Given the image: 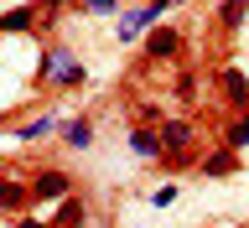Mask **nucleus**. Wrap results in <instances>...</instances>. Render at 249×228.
Wrapping results in <instances>:
<instances>
[{
    "label": "nucleus",
    "mask_w": 249,
    "mask_h": 228,
    "mask_svg": "<svg viewBox=\"0 0 249 228\" xmlns=\"http://www.w3.org/2000/svg\"><path fill=\"white\" fill-rule=\"evenodd\" d=\"M83 62L68 52V47H47V57H42V83H52V88H78L83 83Z\"/></svg>",
    "instance_id": "obj_1"
},
{
    "label": "nucleus",
    "mask_w": 249,
    "mask_h": 228,
    "mask_svg": "<svg viewBox=\"0 0 249 228\" xmlns=\"http://www.w3.org/2000/svg\"><path fill=\"white\" fill-rule=\"evenodd\" d=\"M161 145H166V166H187V151H192V124L187 120H166L161 124Z\"/></svg>",
    "instance_id": "obj_2"
},
{
    "label": "nucleus",
    "mask_w": 249,
    "mask_h": 228,
    "mask_svg": "<svg viewBox=\"0 0 249 228\" xmlns=\"http://www.w3.org/2000/svg\"><path fill=\"white\" fill-rule=\"evenodd\" d=\"M68 192H73V176H68V171H36V176H31V197L36 202L68 197Z\"/></svg>",
    "instance_id": "obj_3"
},
{
    "label": "nucleus",
    "mask_w": 249,
    "mask_h": 228,
    "mask_svg": "<svg viewBox=\"0 0 249 228\" xmlns=\"http://www.w3.org/2000/svg\"><path fill=\"white\" fill-rule=\"evenodd\" d=\"M156 21H161V11H156L151 0H145V5H140V11L120 16V42H135L140 31H145V26H156Z\"/></svg>",
    "instance_id": "obj_4"
},
{
    "label": "nucleus",
    "mask_w": 249,
    "mask_h": 228,
    "mask_svg": "<svg viewBox=\"0 0 249 228\" xmlns=\"http://www.w3.org/2000/svg\"><path fill=\"white\" fill-rule=\"evenodd\" d=\"M177 47H182V31H171V26H161V31H151V36H145V52H151L156 62L177 57Z\"/></svg>",
    "instance_id": "obj_5"
},
{
    "label": "nucleus",
    "mask_w": 249,
    "mask_h": 228,
    "mask_svg": "<svg viewBox=\"0 0 249 228\" xmlns=\"http://www.w3.org/2000/svg\"><path fill=\"white\" fill-rule=\"evenodd\" d=\"M130 151L145 156V161H161V156H166V145H161V130H145V124H140V130H130Z\"/></svg>",
    "instance_id": "obj_6"
},
{
    "label": "nucleus",
    "mask_w": 249,
    "mask_h": 228,
    "mask_svg": "<svg viewBox=\"0 0 249 228\" xmlns=\"http://www.w3.org/2000/svg\"><path fill=\"white\" fill-rule=\"evenodd\" d=\"M223 93H229V104L239 109V114H249V83H244V73H239V68H229V73H223Z\"/></svg>",
    "instance_id": "obj_7"
},
{
    "label": "nucleus",
    "mask_w": 249,
    "mask_h": 228,
    "mask_svg": "<svg viewBox=\"0 0 249 228\" xmlns=\"http://www.w3.org/2000/svg\"><path fill=\"white\" fill-rule=\"evenodd\" d=\"M62 145L89 151V145H93V120H68V124H62Z\"/></svg>",
    "instance_id": "obj_8"
},
{
    "label": "nucleus",
    "mask_w": 249,
    "mask_h": 228,
    "mask_svg": "<svg viewBox=\"0 0 249 228\" xmlns=\"http://www.w3.org/2000/svg\"><path fill=\"white\" fill-rule=\"evenodd\" d=\"M26 197H31V187H21L16 176H11L5 187H0V202H5V213H11V218H21V208H26Z\"/></svg>",
    "instance_id": "obj_9"
},
{
    "label": "nucleus",
    "mask_w": 249,
    "mask_h": 228,
    "mask_svg": "<svg viewBox=\"0 0 249 228\" xmlns=\"http://www.w3.org/2000/svg\"><path fill=\"white\" fill-rule=\"evenodd\" d=\"M52 130H57V120H52V114H36V120L16 124V140H42V135H52Z\"/></svg>",
    "instance_id": "obj_10"
},
{
    "label": "nucleus",
    "mask_w": 249,
    "mask_h": 228,
    "mask_svg": "<svg viewBox=\"0 0 249 228\" xmlns=\"http://www.w3.org/2000/svg\"><path fill=\"white\" fill-rule=\"evenodd\" d=\"M244 11H249V0H223V5H218L223 31H239V26H244Z\"/></svg>",
    "instance_id": "obj_11"
},
{
    "label": "nucleus",
    "mask_w": 249,
    "mask_h": 228,
    "mask_svg": "<svg viewBox=\"0 0 249 228\" xmlns=\"http://www.w3.org/2000/svg\"><path fill=\"white\" fill-rule=\"evenodd\" d=\"M223 140H229V151H244V145H249V114H239V120H229V130H223Z\"/></svg>",
    "instance_id": "obj_12"
},
{
    "label": "nucleus",
    "mask_w": 249,
    "mask_h": 228,
    "mask_svg": "<svg viewBox=\"0 0 249 228\" xmlns=\"http://www.w3.org/2000/svg\"><path fill=\"white\" fill-rule=\"evenodd\" d=\"M83 223H89L83 202H62V218H57V228H83Z\"/></svg>",
    "instance_id": "obj_13"
},
{
    "label": "nucleus",
    "mask_w": 249,
    "mask_h": 228,
    "mask_svg": "<svg viewBox=\"0 0 249 228\" xmlns=\"http://www.w3.org/2000/svg\"><path fill=\"white\" fill-rule=\"evenodd\" d=\"M26 26H36V11H11L5 16V31H26Z\"/></svg>",
    "instance_id": "obj_14"
},
{
    "label": "nucleus",
    "mask_w": 249,
    "mask_h": 228,
    "mask_svg": "<svg viewBox=\"0 0 249 228\" xmlns=\"http://www.w3.org/2000/svg\"><path fill=\"white\" fill-rule=\"evenodd\" d=\"M208 171H218V176H223V171H233V151H218V156H208Z\"/></svg>",
    "instance_id": "obj_15"
},
{
    "label": "nucleus",
    "mask_w": 249,
    "mask_h": 228,
    "mask_svg": "<svg viewBox=\"0 0 249 228\" xmlns=\"http://www.w3.org/2000/svg\"><path fill=\"white\" fill-rule=\"evenodd\" d=\"M177 99H197V78H192V73L177 78Z\"/></svg>",
    "instance_id": "obj_16"
},
{
    "label": "nucleus",
    "mask_w": 249,
    "mask_h": 228,
    "mask_svg": "<svg viewBox=\"0 0 249 228\" xmlns=\"http://www.w3.org/2000/svg\"><path fill=\"white\" fill-rule=\"evenodd\" d=\"M151 202H156V208H171V202H177V187H156V192H151Z\"/></svg>",
    "instance_id": "obj_17"
},
{
    "label": "nucleus",
    "mask_w": 249,
    "mask_h": 228,
    "mask_svg": "<svg viewBox=\"0 0 249 228\" xmlns=\"http://www.w3.org/2000/svg\"><path fill=\"white\" fill-rule=\"evenodd\" d=\"M78 5H83L89 16H109V11H114V0H78Z\"/></svg>",
    "instance_id": "obj_18"
},
{
    "label": "nucleus",
    "mask_w": 249,
    "mask_h": 228,
    "mask_svg": "<svg viewBox=\"0 0 249 228\" xmlns=\"http://www.w3.org/2000/svg\"><path fill=\"white\" fill-rule=\"evenodd\" d=\"M16 228H47V223H36V218H16Z\"/></svg>",
    "instance_id": "obj_19"
},
{
    "label": "nucleus",
    "mask_w": 249,
    "mask_h": 228,
    "mask_svg": "<svg viewBox=\"0 0 249 228\" xmlns=\"http://www.w3.org/2000/svg\"><path fill=\"white\" fill-rule=\"evenodd\" d=\"M151 5H156V11H161V16H166V11H171V5H177V0H151Z\"/></svg>",
    "instance_id": "obj_20"
},
{
    "label": "nucleus",
    "mask_w": 249,
    "mask_h": 228,
    "mask_svg": "<svg viewBox=\"0 0 249 228\" xmlns=\"http://www.w3.org/2000/svg\"><path fill=\"white\" fill-rule=\"evenodd\" d=\"M42 5H68V0H36V11H42Z\"/></svg>",
    "instance_id": "obj_21"
}]
</instances>
